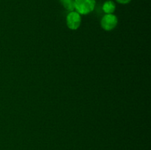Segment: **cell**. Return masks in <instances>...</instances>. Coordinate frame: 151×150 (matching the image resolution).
<instances>
[{
	"mask_svg": "<svg viewBox=\"0 0 151 150\" xmlns=\"http://www.w3.org/2000/svg\"><path fill=\"white\" fill-rule=\"evenodd\" d=\"M95 0H75V9L80 15H86L94 10Z\"/></svg>",
	"mask_w": 151,
	"mask_h": 150,
	"instance_id": "1",
	"label": "cell"
},
{
	"mask_svg": "<svg viewBox=\"0 0 151 150\" xmlns=\"http://www.w3.org/2000/svg\"><path fill=\"white\" fill-rule=\"evenodd\" d=\"M81 16L78 12L71 11L66 16V24L70 29H78L81 26Z\"/></svg>",
	"mask_w": 151,
	"mask_h": 150,
	"instance_id": "2",
	"label": "cell"
},
{
	"mask_svg": "<svg viewBox=\"0 0 151 150\" xmlns=\"http://www.w3.org/2000/svg\"><path fill=\"white\" fill-rule=\"evenodd\" d=\"M118 24V19L115 15L106 14L101 20V26L106 31H111L114 29Z\"/></svg>",
	"mask_w": 151,
	"mask_h": 150,
	"instance_id": "3",
	"label": "cell"
},
{
	"mask_svg": "<svg viewBox=\"0 0 151 150\" xmlns=\"http://www.w3.org/2000/svg\"><path fill=\"white\" fill-rule=\"evenodd\" d=\"M116 5L113 1H106L103 5V10L106 14H112L115 11Z\"/></svg>",
	"mask_w": 151,
	"mask_h": 150,
	"instance_id": "4",
	"label": "cell"
},
{
	"mask_svg": "<svg viewBox=\"0 0 151 150\" xmlns=\"http://www.w3.org/2000/svg\"><path fill=\"white\" fill-rule=\"evenodd\" d=\"M64 8L69 11H74L75 10V0H60Z\"/></svg>",
	"mask_w": 151,
	"mask_h": 150,
	"instance_id": "5",
	"label": "cell"
},
{
	"mask_svg": "<svg viewBox=\"0 0 151 150\" xmlns=\"http://www.w3.org/2000/svg\"><path fill=\"white\" fill-rule=\"evenodd\" d=\"M118 3L119 4H128V3L131 2V0H116Z\"/></svg>",
	"mask_w": 151,
	"mask_h": 150,
	"instance_id": "6",
	"label": "cell"
}]
</instances>
